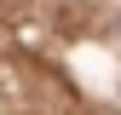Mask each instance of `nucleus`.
<instances>
[]
</instances>
